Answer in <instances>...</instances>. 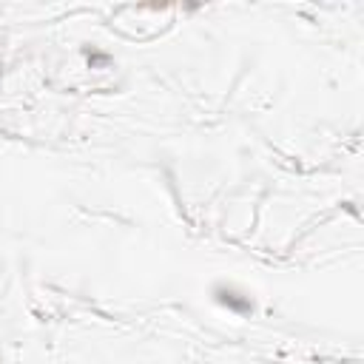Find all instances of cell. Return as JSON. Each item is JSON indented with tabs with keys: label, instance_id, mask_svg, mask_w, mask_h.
<instances>
[]
</instances>
